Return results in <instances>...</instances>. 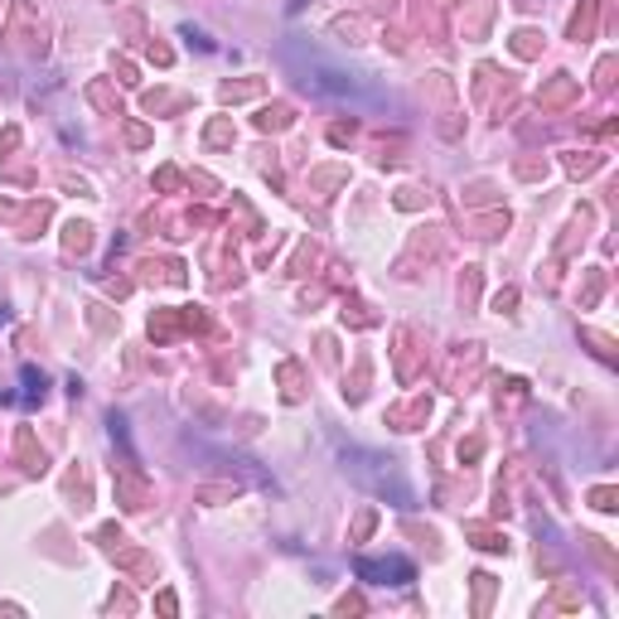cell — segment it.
Segmentation results:
<instances>
[{"label": "cell", "instance_id": "6da1fadb", "mask_svg": "<svg viewBox=\"0 0 619 619\" xmlns=\"http://www.w3.org/2000/svg\"><path fill=\"white\" fill-rule=\"evenodd\" d=\"M286 59H290V69L300 73V83H306L310 93H324V97H334V103H348V107H388V93H382V87H378L368 73L340 69V63L320 59L314 49L306 53L300 44H290Z\"/></svg>", "mask_w": 619, "mask_h": 619}, {"label": "cell", "instance_id": "7a4b0ae2", "mask_svg": "<svg viewBox=\"0 0 619 619\" xmlns=\"http://www.w3.org/2000/svg\"><path fill=\"white\" fill-rule=\"evenodd\" d=\"M358 581H368V585H407V581H416V567L407 557H364L358 561Z\"/></svg>", "mask_w": 619, "mask_h": 619}]
</instances>
